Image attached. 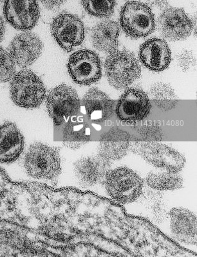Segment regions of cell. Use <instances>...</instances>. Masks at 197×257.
<instances>
[{"label":"cell","mask_w":197,"mask_h":257,"mask_svg":"<svg viewBox=\"0 0 197 257\" xmlns=\"http://www.w3.org/2000/svg\"><path fill=\"white\" fill-rule=\"evenodd\" d=\"M24 166L33 178L50 181H56L62 170L58 150L41 143L30 147L25 155Z\"/></svg>","instance_id":"cell-1"},{"label":"cell","mask_w":197,"mask_h":257,"mask_svg":"<svg viewBox=\"0 0 197 257\" xmlns=\"http://www.w3.org/2000/svg\"><path fill=\"white\" fill-rule=\"evenodd\" d=\"M105 73L114 88H127L138 79L141 66L136 56L127 50H116L108 56L105 64Z\"/></svg>","instance_id":"cell-2"},{"label":"cell","mask_w":197,"mask_h":257,"mask_svg":"<svg viewBox=\"0 0 197 257\" xmlns=\"http://www.w3.org/2000/svg\"><path fill=\"white\" fill-rule=\"evenodd\" d=\"M129 149L149 164L166 171L179 173L184 166V156L163 144L155 142H130Z\"/></svg>","instance_id":"cell-3"},{"label":"cell","mask_w":197,"mask_h":257,"mask_svg":"<svg viewBox=\"0 0 197 257\" xmlns=\"http://www.w3.org/2000/svg\"><path fill=\"white\" fill-rule=\"evenodd\" d=\"M11 97L13 102L25 108H36L44 100L46 89L42 80L30 70L15 75L11 80Z\"/></svg>","instance_id":"cell-4"},{"label":"cell","mask_w":197,"mask_h":257,"mask_svg":"<svg viewBox=\"0 0 197 257\" xmlns=\"http://www.w3.org/2000/svg\"><path fill=\"white\" fill-rule=\"evenodd\" d=\"M105 182L112 198L124 204L132 203L138 199L143 188L141 177L127 167L109 171Z\"/></svg>","instance_id":"cell-5"},{"label":"cell","mask_w":197,"mask_h":257,"mask_svg":"<svg viewBox=\"0 0 197 257\" xmlns=\"http://www.w3.org/2000/svg\"><path fill=\"white\" fill-rule=\"evenodd\" d=\"M46 105L56 127L63 125L81 110V102L76 91L65 84L49 91L46 98Z\"/></svg>","instance_id":"cell-6"},{"label":"cell","mask_w":197,"mask_h":257,"mask_svg":"<svg viewBox=\"0 0 197 257\" xmlns=\"http://www.w3.org/2000/svg\"><path fill=\"white\" fill-rule=\"evenodd\" d=\"M120 23L124 31L132 38H141L152 34L155 28V16L147 5L129 2L120 14Z\"/></svg>","instance_id":"cell-7"},{"label":"cell","mask_w":197,"mask_h":257,"mask_svg":"<svg viewBox=\"0 0 197 257\" xmlns=\"http://www.w3.org/2000/svg\"><path fill=\"white\" fill-rule=\"evenodd\" d=\"M50 27L55 40L66 52L72 51L84 40V24L78 16L62 13L54 18Z\"/></svg>","instance_id":"cell-8"},{"label":"cell","mask_w":197,"mask_h":257,"mask_svg":"<svg viewBox=\"0 0 197 257\" xmlns=\"http://www.w3.org/2000/svg\"><path fill=\"white\" fill-rule=\"evenodd\" d=\"M68 72L75 83L90 85L102 77V66L100 57L95 52L82 50L70 57L67 64Z\"/></svg>","instance_id":"cell-9"},{"label":"cell","mask_w":197,"mask_h":257,"mask_svg":"<svg viewBox=\"0 0 197 257\" xmlns=\"http://www.w3.org/2000/svg\"><path fill=\"white\" fill-rule=\"evenodd\" d=\"M157 28L164 38L177 41L188 38L194 25L182 9L168 8L158 18Z\"/></svg>","instance_id":"cell-10"},{"label":"cell","mask_w":197,"mask_h":257,"mask_svg":"<svg viewBox=\"0 0 197 257\" xmlns=\"http://www.w3.org/2000/svg\"><path fill=\"white\" fill-rule=\"evenodd\" d=\"M4 13L9 24L22 31L33 29L40 18L36 0H6Z\"/></svg>","instance_id":"cell-11"},{"label":"cell","mask_w":197,"mask_h":257,"mask_svg":"<svg viewBox=\"0 0 197 257\" xmlns=\"http://www.w3.org/2000/svg\"><path fill=\"white\" fill-rule=\"evenodd\" d=\"M111 167V161L100 155L87 156L75 163L74 174L77 182L82 187H92L105 180Z\"/></svg>","instance_id":"cell-12"},{"label":"cell","mask_w":197,"mask_h":257,"mask_svg":"<svg viewBox=\"0 0 197 257\" xmlns=\"http://www.w3.org/2000/svg\"><path fill=\"white\" fill-rule=\"evenodd\" d=\"M150 102L147 95L141 89H127L119 99L116 107L118 118L123 121H139L148 116Z\"/></svg>","instance_id":"cell-13"},{"label":"cell","mask_w":197,"mask_h":257,"mask_svg":"<svg viewBox=\"0 0 197 257\" xmlns=\"http://www.w3.org/2000/svg\"><path fill=\"white\" fill-rule=\"evenodd\" d=\"M43 44L35 34L24 32L18 34L11 41L9 53L20 68L31 66L40 56Z\"/></svg>","instance_id":"cell-14"},{"label":"cell","mask_w":197,"mask_h":257,"mask_svg":"<svg viewBox=\"0 0 197 257\" xmlns=\"http://www.w3.org/2000/svg\"><path fill=\"white\" fill-rule=\"evenodd\" d=\"M139 59L149 70L153 72H161L170 63V50L164 40L158 38L150 39L140 48Z\"/></svg>","instance_id":"cell-15"},{"label":"cell","mask_w":197,"mask_h":257,"mask_svg":"<svg viewBox=\"0 0 197 257\" xmlns=\"http://www.w3.org/2000/svg\"><path fill=\"white\" fill-rule=\"evenodd\" d=\"M24 149V138L14 123L0 125V163L11 164L20 157Z\"/></svg>","instance_id":"cell-16"},{"label":"cell","mask_w":197,"mask_h":257,"mask_svg":"<svg viewBox=\"0 0 197 257\" xmlns=\"http://www.w3.org/2000/svg\"><path fill=\"white\" fill-rule=\"evenodd\" d=\"M82 104L88 120L100 123L111 118L115 102L100 89L91 88L84 95Z\"/></svg>","instance_id":"cell-17"},{"label":"cell","mask_w":197,"mask_h":257,"mask_svg":"<svg viewBox=\"0 0 197 257\" xmlns=\"http://www.w3.org/2000/svg\"><path fill=\"white\" fill-rule=\"evenodd\" d=\"M171 229L174 237L188 244H196V216L182 208H173L169 213Z\"/></svg>","instance_id":"cell-18"},{"label":"cell","mask_w":197,"mask_h":257,"mask_svg":"<svg viewBox=\"0 0 197 257\" xmlns=\"http://www.w3.org/2000/svg\"><path fill=\"white\" fill-rule=\"evenodd\" d=\"M120 27L113 21L98 23L91 30V40L93 47L100 51L112 53L118 47Z\"/></svg>","instance_id":"cell-19"},{"label":"cell","mask_w":197,"mask_h":257,"mask_svg":"<svg viewBox=\"0 0 197 257\" xmlns=\"http://www.w3.org/2000/svg\"><path fill=\"white\" fill-rule=\"evenodd\" d=\"M78 114L70 117L63 125L57 127L60 128V131L57 132L56 139L61 141L63 144L68 142H83L84 140L90 139L88 123L82 116H78Z\"/></svg>","instance_id":"cell-20"},{"label":"cell","mask_w":197,"mask_h":257,"mask_svg":"<svg viewBox=\"0 0 197 257\" xmlns=\"http://www.w3.org/2000/svg\"><path fill=\"white\" fill-rule=\"evenodd\" d=\"M149 187L157 190H173L180 189L183 184L182 176L178 173L165 171L150 173L146 178Z\"/></svg>","instance_id":"cell-21"},{"label":"cell","mask_w":197,"mask_h":257,"mask_svg":"<svg viewBox=\"0 0 197 257\" xmlns=\"http://www.w3.org/2000/svg\"><path fill=\"white\" fill-rule=\"evenodd\" d=\"M150 97L161 109L169 110L177 105L178 99L172 88L169 85L158 82L150 89Z\"/></svg>","instance_id":"cell-22"},{"label":"cell","mask_w":197,"mask_h":257,"mask_svg":"<svg viewBox=\"0 0 197 257\" xmlns=\"http://www.w3.org/2000/svg\"><path fill=\"white\" fill-rule=\"evenodd\" d=\"M130 142H102L97 146L98 155L108 160H118L127 155Z\"/></svg>","instance_id":"cell-23"},{"label":"cell","mask_w":197,"mask_h":257,"mask_svg":"<svg viewBox=\"0 0 197 257\" xmlns=\"http://www.w3.org/2000/svg\"><path fill=\"white\" fill-rule=\"evenodd\" d=\"M84 10L98 18H109L113 15L116 0H81Z\"/></svg>","instance_id":"cell-24"},{"label":"cell","mask_w":197,"mask_h":257,"mask_svg":"<svg viewBox=\"0 0 197 257\" xmlns=\"http://www.w3.org/2000/svg\"><path fill=\"white\" fill-rule=\"evenodd\" d=\"M15 74V62L8 51L0 47V82L9 81Z\"/></svg>","instance_id":"cell-25"},{"label":"cell","mask_w":197,"mask_h":257,"mask_svg":"<svg viewBox=\"0 0 197 257\" xmlns=\"http://www.w3.org/2000/svg\"><path fill=\"white\" fill-rule=\"evenodd\" d=\"M176 60L178 67L184 72L189 71L196 63V59L193 52L188 50H183L178 53L176 57Z\"/></svg>","instance_id":"cell-26"},{"label":"cell","mask_w":197,"mask_h":257,"mask_svg":"<svg viewBox=\"0 0 197 257\" xmlns=\"http://www.w3.org/2000/svg\"><path fill=\"white\" fill-rule=\"evenodd\" d=\"M48 9L59 8L62 4L65 3L66 0H39Z\"/></svg>","instance_id":"cell-27"},{"label":"cell","mask_w":197,"mask_h":257,"mask_svg":"<svg viewBox=\"0 0 197 257\" xmlns=\"http://www.w3.org/2000/svg\"><path fill=\"white\" fill-rule=\"evenodd\" d=\"M149 6L162 9L166 8L168 4V0H146Z\"/></svg>","instance_id":"cell-28"},{"label":"cell","mask_w":197,"mask_h":257,"mask_svg":"<svg viewBox=\"0 0 197 257\" xmlns=\"http://www.w3.org/2000/svg\"><path fill=\"white\" fill-rule=\"evenodd\" d=\"M87 143L86 142H68V143L64 144L63 146L66 147V148H70L71 149H77L81 148L84 144Z\"/></svg>","instance_id":"cell-29"},{"label":"cell","mask_w":197,"mask_h":257,"mask_svg":"<svg viewBox=\"0 0 197 257\" xmlns=\"http://www.w3.org/2000/svg\"><path fill=\"white\" fill-rule=\"evenodd\" d=\"M5 24L3 19H2L1 16H0V43L3 40L4 34H5Z\"/></svg>","instance_id":"cell-30"},{"label":"cell","mask_w":197,"mask_h":257,"mask_svg":"<svg viewBox=\"0 0 197 257\" xmlns=\"http://www.w3.org/2000/svg\"><path fill=\"white\" fill-rule=\"evenodd\" d=\"M1 1H2V0H0V2H1Z\"/></svg>","instance_id":"cell-31"}]
</instances>
